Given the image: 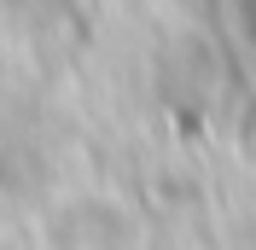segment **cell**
<instances>
[{
    "instance_id": "1",
    "label": "cell",
    "mask_w": 256,
    "mask_h": 250,
    "mask_svg": "<svg viewBox=\"0 0 256 250\" xmlns=\"http://www.w3.org/2000/svg\"><path fill=\"white\" fill-rule=\"evenodd\" d=\"M233 12H239V30H244V41L256 52V0H233Z\"/></svg>"
}]
</instances>
